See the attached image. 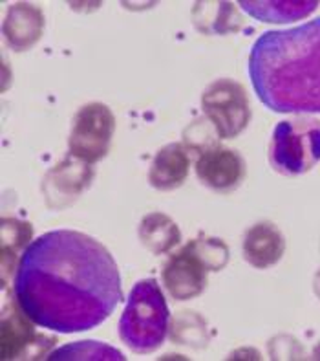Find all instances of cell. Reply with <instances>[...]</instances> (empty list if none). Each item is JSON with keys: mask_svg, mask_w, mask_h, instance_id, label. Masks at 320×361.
I'll use <instances>...</instances> for the list:
<instances>
[{"mask_svg": "<svg viewBox=\"0 0 320 361\" xmlns=\"http://www.w3.org/2000/svg\"><path fill=\"white\" fill-rule=\"evenodd\" d=\"M15 302L33 325L75 334L103 325L123 299L114 257L90 235L48 231L24 250Z\"/></svg>", "mask_w": 320, "mask_h": 361, "instance_id": "1", "label": "cell"}, {"mask_svg": "<svg viewBox=\"0 0 320 361\" xmlns=\"http://www.w3.org/2000/svg\"><path fill=\"white\" fill-rule=\"evenodd\" d=\"M256 97L276 114H320V18L262 33L249 54Z\"/></svg>", "mask_w": 320, "mask_h": 361, "instance_id": "2", "label": "cell"}, {"mask_svg": "<svg viewBox=\"0 0 320 361\" xmlns=\"http://www.w3.org/2000/svg\"><path fill=\"white\" fill-rule=\"evenodd\" d=\"M169 325L170 312L160 283L155 279L136 283L119 319L121 341L136 354H151L163 345Z\"/></svg>", "mask_w": 320, "mask_h": 361, "instance_id": "3", "label": "cell"}, {"mask_svg": "<svg viewBox=\"0 0 320 361\" xmlns=\"http://www.w3.org/2000/svg\"><path fill=\"white\" fill-rule=\"evenodd\" d=\"M320 161V119L297 116L283 119L273 128L269 164L283 176L309 173Z\"/></svg>", "mask_w": 320, "mask_h": 361, "instance_id": "4", "label": "cell"}, {"mask_svg": "<svg viewBox=\"0 0 320 361\" xmlns=\"http://www.w3.org/2000/svg\"><path fill=\"white\" fill-rule=\"evenodd\" d=\"M201 109L222 140L242 134L251 121V105L245 88L234 79H216L201 94Z\"/></svg>", "mask_w": 320, "mask_h": 361, "instance_id": "5", "label": "cell"}, {"mask_svg": "<svg viewBox=\"0 0 320 361\" xmlns=\"http://www.w3.org/2000/svg\"><path fill=\"white\" fill-rule=\"evenodd\" d=\"M115 133V116L99 101L82 105L75 112L68 137V151L73 158L97 164L108 154Z\"/></svg>", "mask_w": 320, "mask_h": 361, "instance_id": "6", "label": "cell"}, {"mask_svg": "<svg viewBox=\"0 0 320 361\" xmlns=\"http://www.w3.org/2000/svg\"><path fill=\"white\" fill-rule=\"evenodd\" d=\"M94 169L87 161L73 158L72 154L51 167L42 180V197L50 209H64L72 206L82 192L90 188Z\"/></svg>", "mask_w": 320, "mask_h": 361, "instance_id": "7", "label": "cell"}, {"mask_svg": "<svg viewBox=\"0 0 320 361\" xmlns=\"http://www.w3.org/2000/svg\"><path fill=\"white\" fill-rule=\"evenodd\" d=\"M209 270L194 253L191 244L169 257L161 270V283L174 301H188L205 292Z\"/></svg>", "mask_w": 320, "mask_h": 361, "instance_id": "8", "label": "cell"}, {"mask_svg": "<svg viewBox=\"0 0 320 361\" xmlns=\"http://www.w3.org/2000/svg\"><path fill=\"white\" fill-rule=\"evenodd\" d=\"M196 176L205 188L215 192L236 191L245 180L247 165L243 156L234 149L216 145L198 156Z\"/></svg>", "mask_w": 320, "mask_h": 361, "instance_id": "9", "label": "cell"}, {"mask_svg": "<svg viewBox=\"0 0 320 361\" xmlns=\"http://www.w3.org/2000/svg\"><path fill=\"white\" fill-rule=\"evenodd\" d=\"M8 48L13 51L32 50L44 33V13L32 2H15L8 8L2 24Z\"/></svg>", "mask_w": 320, "mask_h": 361, "instance_id": "10", "label": "cell"}, {"mask_svg": "<svg viewBox=\"0 0 320 361\" xmlns=\"http://www.w3.org/2000/svg\"><path fill=\"white\" fill-rule=\"evenodd\" d=\"M242 253L247 264L256 270H267L286 253V237L269 220L256 222L247 229L242 240Z\"/></svg>", "mask_w": 320, "mask_h": 361, "instance_id": "11", "label": "cell"}, {"mask_svg": "<svg viewBox=\"0 0 320 361\" xmlns=\"http://www.w3.org/2000/svg\"><path fill=\"white\" fill-rule=\"evenodd\" d=\"M191 171V152L183 143L161 147L152 158L148 182L158 191H174L181 188Z\"/></svg>", "mask_w": 320, "mask_h": 361, "instance_id": "12", "label": "cell"}, {"mask_svg": "<svg viewBox=\"0 0 320 361\" xmlns=\"http://www.w3.org/2000/svg\"><path fill=\"white\" fill-rule=\"evenodd\" d=\"M191 17L198 32L205 35H229L245 26V18L233 2H196Z\"/></svg>", "mask_w": 320, "mask_h": 361, "instance_id": "13", "label": "cell"}, {"mask_svg": "<svg viewBox=\"0 0 320 361\" xmlns=\"http://www.w3.org/2000/svg\"><path fill=\"white\" fill-rule=\"evenodd\" d=\"M238 6L252 18L267 24H288L309 17L316 8V0H242Z\"/></svg>", "mask_w": 320, "mask_h": 361, "instance_id": "14", "label": "cell"}, {"mask_svg": "<svg viewBox=\"0 0 320 361\" xmlns=\"http://www.w3.org/2000/svg\"><path fill=\"white\" fill-rule=\"evenodd\" d=\"M137 235H139L143 246L154 255L169 253L181 243V231H179L178 224L169 215L160 213V211L143 216Z\"/></svg>", "mask_w": 320, "mask_h": 361, "instance_id": "15", "label": "cell"}, {"mask_svg": "<svg viewBox=\"0 0 320 361\" xmlns=\"http://www.w3.org/2000/svg\"><path fill=\"white\" fill-rule=\"evenodd\" d=\"M39 339L32 325H27V317L15 302L13 312H4L2 317V360H13L23 353H30V347Z\"/></svg>", "mask_w": 320, "mask_h": 361, "instance_id": "16", "label": "cell"}, {"mask_svg": "<svg viewBox=\"0 0 320 361\" xmlns=\"http://www.w3.org/2000/svg\"><path fill=\"white\" fill-rule=\"evenodd\" d=\"M32 224L17 219H2V279L15 268V259L23 257L32 238Z\"/></svg>", "mask_w": 320, "mask_h": 361, "instance_id": "17", "label": "cell"}, {"mask_svg": "<svg viewBox=\"0 0 320 361\" xmlns=\"http://www.w3.org/2000/svg\"><path fill=\"white\" fill-rule=\"evenodd\" d=\"M170 338L174 343L187 345V347L200 350V348L207 347L210 336L205 319L198 312L183 310L174 317L172 326H170Z\"/></svg>", "mask_w": 320, "mask_h": 361, "instance_id": "18", "label": "cell"}, {"mask_svg": "<svg viewBox=\"0 0 320 361\" xmlns=\"http://www.w3.org/2000/svg\"><path fill=\"white\" fill-rule=\"evenodd\" d=\"M48 360H117L123 361L124 356L117 348L110 347L99 341H77V343L64 345L51 354Z\"/></svg>", "mask_w": 320, "mask_h": 361, "instance_id": "19", "label": "cell"}, {"mask_svg": "<svg viewBox=\"0 0 320 361\" xmlns=\"http://www.w3.org/2000/svg\"><path fill=\"white\" fill-rule=\"evenodd\" d=\"M191 247L209 271H222L229 262V246L218 237L192 238Z\"/></svg>", "mask_w": 320, "mask_h": 361, "instance_id": "20", "label": "cell"}, {"mask_svg": "<svg viewBox=\"0 0 320 361\" xmlns=\"http://www.w3.org/2000/svg\"><path fill=\"white\" fill-rule=\"evenodd\" d=\"M218 133L216 128L210 125L209 119H196L194 123L188 128H185L183 133V145L188 152H198V156L201 152L209 151L212 147L218 145Z\"/></svg>", "mask_w": 320, "mask_h": 361, "instance_id": "21", "label": "cell"}, {"mask_svg": "<svg viewBox=\"0 0 320 361\" xmlns=\"http://www.w3.org/2000/svg\"><path fill=\"white\" fill-rule=\"evenodd\" d=\"M271 360H302L304 348L297 338L288 334H280L273 338L267 345Z\"/></svg>", "mask_w": 320, "mask_h": 361, "instance_id": "22", "label": "cell"}, {"mask_svg": "<svg viewBox=\"0 0 320 361\" xmlns=\"http://www.w3.org/2000/svg\"><path fill=\"white\" fill-rule=\"evenodd\" d=\"M313 292H315L316 298L320 299V270L316 271L315 279H313Z\"/></svg>", "mask_w": 320, "mask_h": 361, "instance_id": "23", "label": "cell"}, {"mask_svg": "<svg viewBox=\"0 0 320 361\" xmlns=\"http://www.w3.org/2000/svg\"><path fill=\"white\" fill-rule=\"evenodd\" d=\"M311 360H316V361H320V341L319 343L315 345V348H313V354H311Z\"/></svg>", "mask_w": 320, "mask_h": 361, "instance_id": "24", "label": "cell"}]
</instances>
